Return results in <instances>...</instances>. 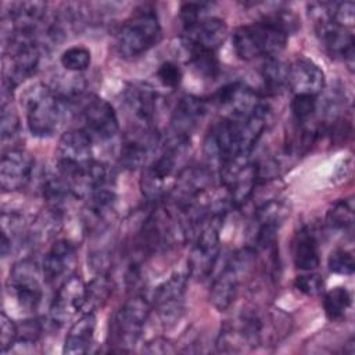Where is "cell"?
<instances>
[{
    "instance_id": "e575fe53",
    "label": "cell",
    "mask_w": 355,
    "mask_h": 355,
    "mask_svg": "<svg viewBox=\"0 0 355 355\" xmlns=\"http://www.w3.org/2000/svg\"><path fill=\"white\" fill-rule=\"evenodd\" d=\"M18 340V324L3 311L0 313V348L3 354L12 349Z\"/></svg>"
},
{
    "instance_id": "d6a6232c",
    "label": "cell",
    "mask_w": 355,
    "mask_h": 355,
    "mask_svg": "<svg viewBox=\"0 0 355 355\" xmlns=\"http://www.w3.org/2000/svg\"><path fill=\"white\" fill-rule=\"evenodd\" d=\"M344 108H345V96L337 89L329 92L324 96V100L322 101V105H320L322 115L329 122L337 121Z\"/></svg>"
},
{
    "instance_id": "ac0fdd59",
    "label": "cell",
    "mask_w": 355,
    "mask_h": 355,
    "mask_svg": "<svg viewBox=\"0 0 355 355\" xmlns=\"http://www.w3.org/2000/svg\"><path fill=\"white\" fill-rule=\"evenodd\" d=\"M62 176L68 183L71 196L79 200H87L97 190L111 183L108 168L94 159L90 164Z\"/></svg>"
},
{
    "instance_id": "277c9868",
    "label": "cell",
    "mask_w": 355,
    "mask_h": 355,
    "mask_svg": "<svg viewBox=\"0 0 355 355\" xmlns=\"http://www.w3.org/2000/svg\"><path fill=\"white\" fill-rule=\"evenodd\" d=\"M189 143L190 141L168 136L159 154L146 168L140 180L141 191L148 200L157 201L162 198L168 189H171V183H175L172 178L176 172L179 157L184 154Z\"/></svg>"
},
{
    "instance_id": "ba28073f",
    "label": "cell",
    "mask_w": 355,
    "mask_h": 355,
    "mask_svg": "<svg viewBox=\"0 0 355 355\" xmlns=\"http://www.w3.org/2000/svg\"><path fill=\"white\" fill-rule=\"evenodd\" d=\"M8 287L22 309L36 311L43 298L37 263L29 258L15 262L10 269Z\"/></svg>"
},
{
    "instance_id": "d6986e66",
    "label": "cell",
    "mask_w": 355,
    "mask_h": 355,
    "mask_svg": "<svg viewBox=\"0 0 355 355\" xmlns=\"http://www.w3.org/2000/svg\"><path fill=\"white\" fill-rule=\"evenodd\" d=\"M125 103L129 112L141 128H154L158 110V94L147 83H133L125 92Z\"/></svg>"
},
{
    "instance_id": "7a4b0ae2",
    "label": "cell",
    "mask_w": 355,
    "mask_h": 355,
    "mask_svg": "<svg viewBox=\"0 0 355 355\" xmlns=\"http://www.w3.org/2000/svg\"><path fill=\"white\" fill-rule=\"evenodd\" d=\"M162 29L155 11L140 7L123 22L116 36V49L123 58H137L159 43Z\"/></svg>"
},
{
    "instance_id": "8fae6325",
    "label": "cell",
    "mask_w": 355,
    "mask_h": 355,
    "mask_svg": "<svg viewBox=\"0 0 355 355\" xmlns=\"http://www.w3.org/2000/svg\"><path fill=\"white\" fill-rule=\"evenodd\" d=\"M86 302V284L79 275H69L58 287L49 309L50 322L54 327H61Z\"/></svg>"
},
{
    "instance_id": "2e32d148",
    "label": "cell",
    "mask_w": 355,
    "mask_h": 355,
    "mask_svg": "<svg viewBox=\"0 0 355 355\" xmlns=\"http://www.w3.org/2000/svg\"><path fill=\"white\" fill-rule=\"evenodd\" d=\"M326 85L324 72L309 58H297L288 67L287 86L294 96L318 97Z\"/></svg>"
},
{
    "instance_id": "d4e9b609",
    "label": "cell",
    "mask_w": 355,
    "mask_h": 355,
    "mask_svg": "<svg viewBox=\"0 0 355 355\" xmlns=\"http://www.w3.org/2000/svg\"><path fill=\"white\" fill-rule=\"evenodd\" d=\"M354 198H343L331 205L326 214V223L331 230L349 232L354 227Z\"/></svg>"
},
{
    "instance_id": "74e56055",
    "label": "cell",
    "mask_w": 355,
    "mask_h": 355,
    "mask_svg": "<svg viewBox=\"0 0 355 355\" xmlns=\"http://www.w3.org/2000/svg\"><path fill=\"white\" fill-rule=\"evenodd\" d=\"M157 78L165 87L176 89L182 82L183 73L178 64H175L172 61H165L158 67Z\"/></svg>"
},
{
    "instance_id": "f1b7e54d",
    "label": "cell",
    "mask_w": 355,
    "mask_h": 355,
    "mask_svg": "<svg viewBox=\"0 0 355 355\" xmlns=\"http://www.w3.org/2000/svg\"><path fill=\"white\" fill-rule=\"evenodd\" d=\"M60 62L62 68L69 72H83L92 62V54L83 46H72L62 51Z\"/></svg>"
},
{
    "instance_id": "1f68e13d",
    "label": "cell",
    "mask_w": 355,
    "mask_h": 355,
    "mask_svg": "<svg viewBox=\"0 0 355 355\" xmlns=\"http://www.w3.org/2000/svg\"><path fill=\"white\" fill-rule=\"evenodd\" d=\"M316 98L318 97L302 96V94L293 97L291 112H293L294 119L298 123H305L313 116V114L316 111V107H318V100Z\"/></svg>"
},
{
    "instance_id": "3957f363",
    "label": "cell",
    "mask_w": 355,
    "mask_h": 355,
    "mask_svg": "<svg viewBox=\"0 0 355 355\" xmlns=\"http://www.w3.org/2000/svg\"><path fill=\"white\" fill-rule=\"evenodd\" d=\"M26 125L32 136L50 137L58 129L61 121V98L44 85L36 83L24 96Z\"/></svg>"
},
{
    "instance_id": "9c48e42d",
    "label": "cell",
    "mask_w": 355,
    "mask_h": 355,
    "mask_svg": "<svg viewBox=\"0 0 355 355\" xmlns=\"http://www.w3.org/2000/svg\"><path fill=\"white\" fill-rule=\"evenodd\" d=\"M80 115L85 122L83 130H86L93 140L105 141L114 139L119 132L118 116L112 105L98 96L92 94L82 101Z\"/></svg>"
},
{
    "instance_id": "f546056e",
    "label": "cell",
    "mask_w": 355,
    "mask_h": 355,
    "mask_svg": "<svg viewBox=\"0 0 355 355\" xmlns=\"http://www.w3.org/2000/svg\"><path fill=\"white\" fill-rule=\"evenodd\" d=\"M21 128L19 123V116L17 110L12 107L11 101H3L1 103V122H0V129H1V139H12L14 136L18 135Z\"/></svg>"
},
{
    "instance_id": "6da1fadb",
    "label": "cell",
    "mask_w": 355,
    "mask_h": 355,
    "mask_svg": "<svg viewBox=\"0 0 355 355\" xmlns=\"http://www.w3.org/2000/svg\"><path fill=\"white\" fill-rule=\"evenodd\" d=\"M297 25L298 19L290 10H276L257 22L241 25L232 36L234 53L244 61L276 57Z\"/></svg>"
},
{
    "instance_id": "836d02e7",
    "label": "cell",
    "mask_w": 355,
    "mask_h": 355,
    "mask_svg": "<svg viewBox=\"0 0 355 355\" xmlns=\"http://www.w3.org/2000/svg\"><path fill=\"white\" fill-rule=\"evenodd\" d=\"M207 7H208V4H205V3H193V1L183 3L180 6L179 18L182 21L184 31L191 29L198 22H201L204 18H207L205 17Z\"/></svg>"
},
{
    "instance_id": "d590c367",
    "label": "cell",
    "mask_w": 355,
    "mask_h": 355,
    "mask_svg": "<svg viewBox=\"0 0 355 355\" xmlns=\"http://www.w3.org/2000/svg\"><path fill=\"white\" fill-rule=\"evenodd\" d=\"M329 17L336 24L348 29L355 21V4L352 1L329 3Z\"/></svg>"
},
{
    "instance_id": "52a82bcc",
    "label": "cell",
    "mask_w": 355,
    "mask_h": 355,
    "mask_svg": "<svg viewBox=\"0 0 355 355\" xmlns=\"http://www.w3.org/2000/svg\"><path fill=\"white\" fill-rule=\"evenodd\" d=\"M315 21L316 36L324 51L336 60L343 61L349 71L354 69L355 40L352 33L329 18L327 8H320L311 15Z\"/></svg>"
},
{
    "instance_id": "7c38bea8",
    "label": "cell",
    "mask_w": 355,
    "mask_h": 355,
    "mask_svg": "<svg viewBox=\"0 0 355 355\" xmlns=\"http://www.w3.org/2000/svg\"><path fill=\"white\" fill-rule=\"evenodd\" d=\"M187 277L182 273L172 275L159 284L154 293V308L164 326L176 324L184 312Z\"/></svg>"
},
{
    "instance_id": "4fadbf2b",
    "label": "cell",
    "mask_w": 355,
    "mask_h": 355,
    "mask_svg": "<svg viewBox=\"0 0 355 355\" xmlns=\"http://www.w3.org/2000/svg\"><path fill=\"white\" fill-rule=\"evenodd\" d=\"M159 143L161 137L155 128L139 126V132L122 143L119 154L121 165L129 171L144 166L148 158L157 151Z\"/></svg>"
},
{
    "instance_id": "f35d334b",
    "label": "cell",
    "mask_w": 355,
    "mask_h": 355,
    "mask_svg": "<svg viewBox=\"0 0 355 355\" xmlns=\"http://www.w3.org/2000/svg\"><path fill=\"white\" fill-rule=\"evenodd\" d=\"M144 351L150 352V354H172V352H175V348L172 347V344L168 340L155 338L154 341L147 344V348Z\"/></svg>"
},
{
    "instance_id": "ffe728a7",
    "label": "cell",
    "mask_w": 355,
    "mask_h": 355,
    "mask_svg": "<svg viewBox=\"0 0 355 355\" xmlns=\"http://www.w3.org/2000/svg\"><path fill=\"white\" fill-rule=\"evenodd\" d=\"M76 263V247L68 239L55 240L44 255L42 273L47 283H54L64 276L72 275ZM67 279V277H64Z\"/></svg>"
},
{
    "instance_id": "8d00e7d4",
    "label": "cell",
    "mask_w": 355,
    "mask_h": 355,
    "mask_svg": "<svg viewBox=\"0 0 355 355\" xmlns=\"http://www.w3.org/2000/svg\"><path fill=\"white\" fill-rule=\"evenodd\" d=\"M294 286L298 291L308 297H316L323 293L324 290V282L322 276L316 273H308V275H301L295 277Z\"/></svg>"
},
{
    "instance_id": "7402d4cb",
    "label": "cell",
    "mask_w": 355,
    "mask_h": 355,
    "mask_svg": "<svg viewBox=\"0 0 355 355\" xmlns=\"http://www.w3.org/2000/svg\"><path fill=\"white\" fill-rule=\"evenodd\" d=\"M96 322L97 319L94 312L86 311L85 313H82L80 318L73 322V324L68 330L64 340L62 352L67 355L86 354L93 343Z\"/></svg>"
},
{
    "instance_id": "5bb4252c",
    "label": "cell",
    "mask_w": 355,
    "mask_h": 355,
    "mask_svg": "<svg viewBox=\"0 0 355 355\" xmlns=\"http://www.w3.org/2000/svg\"><path fill=\"white\" fill-rule=\"evenodd\" d=\"M243 251L225 265L211 284L209 301L219 312L227 311L237 297L240 286V266L245 257Z\"/></svg>"
},
{
    "instance_id": "44dd1931",
    "label": "cell",
    "mask_w": 355,
    "mask_h": 355,
    "mask_svg": "<svg viewBox=\"0 0 355 355\" xmlns=\"http://www.w3.org/2000/svg\"><path fill=\"white\" fill-rule=\"evenodd\" d=\"M227 36V25L218 17H207L196 26L184 31V47H196L208 51H216Z\"/></svg>"
},
{
    "instance_id": "8992f818",
    "label": "cell",
    "mask_w": 355,
    "mask_h": 355,
    "mask_svg": "<svg viewBox=\"0 0 355 355\" xmlns=\"http://www.w3.org/2000/svg\"><path fill=\"white\" fill-rule=\"evenodd\" d=\"M226 214L211 212L197 234V241L189 257V273L193 277H208L218 262L220 252L219 230Z\"/></svg>"
},
{
    "instance_id": "e0dca14e",
    "label": "cell",
    "mask_w": 355,
    "mask_h": 355,
    "mask_svg": "<svg viewBox=\"0 0 355 355\" xmlns=\"http://www.w3.org/2000/svg\"><path fill=\"white\" fill-rule=\"evenodd\" d=\"M207 112V104L196 96H183L178 101L172 118L169 136L190 141V136L202 121Z\"/></svg>"
},
{
    "instance_id": "4316f807",
    "label": "cell",
    "mask_w": 355,
    "mask_h": 355,
    "mask_svg": "<svg viewBox=\"0 0 355 355\" xmlns=\"http://www.w3.org/2000/svg\"><path fill=\"white\" fill-rule=\"evenodd\" d=\"M189 62L194 71L204 79H215L219 73V62L214 51L196 47H186Z\"/></svg>"
},
{
    "instance_id": "5b68a950",
    "label": "cell",
    "mask_w": 355,
    "mask_h": 355,
    "mask_svg": "<svg viewBox=\"0 0 355 355\" xmlns=\"http://www.w3.org/2000/svg\"><path fill=\"white\" fill-rule=\"evenodd\" d=\"M150 312L151 305L140 293H136L128 298L115 312L111 320L110 334L114 345H118L121 352L130 351L129 347L137 343Z\"/></svg>"
},
{
    "instance_id": "30bf717a",
    "label": "cell",
    "mask_w": 355,
    "mask_h": 355,
    "mask_svg": "<svg viewBox=\"0 0 355 355\" xmlns=\"http://www.w3.org/2000/svg\"><path fill=\"white\" fill-rule=\"evenodd\" d=\"M93 161V139L83 129H72L58 140L57 171L68 175Z\"/></svg>"
},
{
    "instance_id": "603a6c76",
    "label": "cell",
    "mask_w": 355,
    "mask_h": 355,
    "mask_svg": "<svg viewBox=\"0 0 355 355\" xmlns=\"http://www.w3.org/2000/svg\"><path fill=\"white\" fill-rule=\"evenodd\" d=\"M293 261L295 268L311 272L319 266V244L316 236L308 227L301 229L293 243Z\"/></svg>"
},
{
    "instance_id": "4dcf8cb0",
    "label": "cell",
    "mask_w": 355,
    "mask_h": 355,
    "mask_svg": "<svg viewBox=\"0 0 355 355\" xmlns=\"http://www.w3.org/2000/svg\"><path fill=\"white\" fill-rule=\"evenodd\" d=\"M327 266L330 272L337 273V275H344V276H351L355 269V261L354 255L343 248L331 251L327 259Z\"/></svg>"
},
{
    "instance_id": "9a60e30c",
    "label": "cell",
    "mask_w": 355,
    "mask_h": 355,
    "mask_svg": "<svg viewBox=\"0 0 355 355\" xmlns=\"http://www.w3.org/2000/svg\"><path fill=\"white\" fill-rule=\"evenodd\" d=\"M33 171V157L24 148H10L0 161V186L4 191H17L26 186Z\"/></svg>"
},
{
    "instance_id": "83f0119b",
    "label": "cell",
    "mask_w": 355,
    "mask_h": 355,
    "mask_svg": "<svg viewBox=\"0 0 355 355\" xmlns=\"http://www.w3.org/2000/svg\"><path fill=\"white\" fill-rule=\"evenodd\" d=\"M112 293V284L107 275H97L89 284H86V311L94 312L96 308L103 306Z\"/></svg>"
},
{
    "instance_id": "cb8c5ba5",
    "label": "cell",
    "mask_w": 355,
    "mask_h": 355,
    "mask_svg": "<svg viewBox=\"0 0 355 355\" xmlns=\"http://www.w3.org/2000/svg\"><path fill=\"white\" fill-rule=\"evenodd\" d=\"M263 86L269 94L280 93L287 86L288 65L276 57L265 58L261 69Z\"/></svg>"
},
{
    "instance_id": "484cf974",
    "label": "cell",
    "mask_w": 355,
    "mask_h": 355,
    "mask_svg": "<svg viewBox=\"0 0 355 355\" xmlns=\"http://www.w3.org/2000/svg\"><path fill=\"white\" fill-rule=\"evenodd\" d=\"M352 304L351 293L345 287H336L324 294L323 309L324 315L331 322H340L345 318Z\"/></svg>"
}]
</instances>
